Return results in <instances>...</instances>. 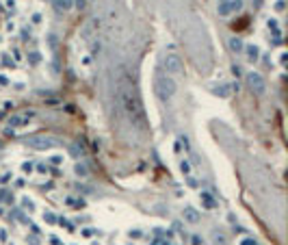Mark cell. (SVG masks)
<instances>
[{
	"mask_svg": "<svg viewBox=\"0 0 288 245\" xmlns=\"http://www.w3.org/2000/svg\"><path fill=\"white\" fill-rule=\"evenodd\" d=\"M115 87H117V102L126 113V117L132 124H143V106H141V98H139L134 80L128 74H119Z\"/></svg>",
	"mask_w": 288,
	"mask_h": 245,
	"instance_id": "6da1fadb",
	"label": "cell"
},
{
	"mask_svg": "<svg viewBox=\"0 0 288 245\" xmlns=\"http://www.w3.org/2000/svg\"><path fill=\"white\" fill-rule=\"evenodd\" d=\"M154 89H156V93H158V98L169 100V98L175 93L178 85H175V80H173L169 74H158V76L154 78Z\"/></svg>",
	"mask_w": 288,
	"mask_h": 245,
	"instance_id": "7a4b0ae2",
	"label": "cell"
},
{
	"mask_svg": "<svg viewBox=\"0 0 288 245\" xmlns=\"http://www.w3.org/2000/svg\"><path fill=\"white\" fill-rule=\"evenodd\" d=\"M165 69H167V74H173V76H182L184 74V63L182 59L178 57V54H165Z\"/></svg>",
	"mask_w": 288,
	"mask_h": 245,
	"instance_id": "3957f363",
	"label": "cell"
},
{
	"mask_svg": "<svg viewBox=\"0 0 288 245\" xmlns=\"http://www.w3.org/2000/svg\"><path fill=\"white\" fill-rule=\"evenodd\" d=\"M26 146H31L33 150H50L54 146H59V139H50V137H31L26 139Z\"/></svg>",
	"mask_w": 288,
	"mask_h": 245,
	"instance_id": "277c9868",
	"label": "cell"
},
{
	"mask_svg": "<svg viewBox=\"0 0 288 245\" xmlns=\"http://www.w3.org/2000/svg\"><path fill=\"white\" fill-rule=\"evenodd\" d=\"M245 83H247V87L251 89V91H256V93H264V89H266L264 78L260 76L258 72H249V74L245 76Z\"/></svg>",
	"mask_w": 288,
	"mask_h": 245,
	"instance_id": "5b68a950",
	"label": "cell"
},
{
	"mask_svg": "<svg viewBox=\"0 0 288 245\" xmlns=\"http://www.w3.org/2000/svg\"><path fill=\"white\" fill-rule=\"evenodd\" d=\"M33 117H35V111H26V113H20V115H11L7 124H9V128H22V126H26Z\"/></svg>",
	"mask_w": 288,
	"mask_h": 245,
	"instance_id": "8992f818",
	"label": "cell"
},
{
	"mask_svg": "<svg viewBox=\"0 0 288 245\" xmlns=\"http://www.w3.org/2000/svg\"><path fill=\"white\" fill-rule=\"evenodd\" d=\"M243 7V0H228V2H221L219 4V15H230L234 11H240Z\"/></svg>",
	"mask_w": 288,
	"mask_h": 245,
	"instance_id": "52a82bcc",
	"label": "cell"
},
{
	"mask_svg": "<svg viewBox=\"0 0 288 245\" xmlns=\"http://www.w3.org/2000/svg\"><path fill=\"white\" fill-rule=\"evenodd\" d=\"M182 217H184V221H189V223H199V219H201L199 211H197V208H193V206H184Z\"/></svg>",
	"mask_w": 288,
	"mask_h": 245,
	"instance_id": "ba28073f",
	"label": "cell"
},
{
	"mask_svg": "<svg viewBox=\"0 0 288 245\" xmlns=\"http://www.w3.org/2000/svg\"><path fill=\"white\" fill-rule=\"evenodd\" d=\"M243 50H245V57H247L249 63H258L260 61V48L256 46V43H247Z\"/></svg>",
	"mask_w": 288,
	"mask_h": 245,
	"instance_id": "9c48e42d",
	"label": "cell"
},
{
	"mask_svg": "<svg viewBox=\"0 0 288 245\" xmlns=\"http://www.w3.org/2000/svg\"><path fill=\"white\" fill-rule=\"evenodd\" d=\"M210 241H212V245H228V237L221 230H212Z\"/></svg>",
	"mask_w": 288,
	"mask_h": 245,
	"instance_id": "30bf717a",
	"label": "cell"
},
{
	"mask_svg": "<svg viewBox=\"0 0 288 245\" xmlns=\"http://www.w3.org/2000/svg\"><path fill=\"white\" fill-rule=\"evenodd\" d=\"M52 4H54V9L57 11H69V9L74 7V0H52Z\"/></svg>",
	"mask_w": 288,
	"mask_h": 245,
	"instance_id": "8fae6325",
	"label": "cell"
},
{
	"mask_svg": "<svg viewBox=\"0 0 288 245\" xmlns=\"http://www.w3.org/2000/svg\"><path fill=\"white\" fill-rule=\"evenodd\" d=\"M228 46H230V50L232 52H236V54H240L243 52V41H240V37H230V41H228Z\"/></svg>",
	"mask_w": 288,
	"mask_h": 245,
	"instance_id": "7c38bea8",
	"label": "cell"
},
{
	"mask_svg": "<svg viewBox=\"0 0 288 245\" xmlns=\"http://www.w3.org/2000/svg\"><path fill=\"white\" fill-rule=\"evenodd\" d=\"M212 93L221 96V98H228V96L232 93V87H230V85H217L215 89H212Z\"/></svg>",
	"mask_w": 288,
	"mask_h": 245,
	"instance_id": "4fadbf2b",
	"label": "cell"
},
{
	"mask_svg": "<svg viewBox=\"0 0 288 245\" xmlns=\"http://www.w3.org/2000/svg\"><path fill=\"white\" fill-rule=\"evenodd\" d=\"M74 171H76V176H80V178H85V176L89 174V167L85 165V163H76V167H74Z\"/></svg>",
	"mask_w": 288,
	"mask_h": 245,
	"instance_id": "5bb4252c",
	"label": "cell"
},
{
	"mask_svg": "<svg viewBox=\"0 0 288 245\" xmlns=\"http://www.w3.org/2000/svg\"><path fill=\"white\" fill-rule=\"evenodd\" d=\"M199 197H201V204L206 206V208H215L217 204H215V199H212L208 193H199Z\"/></svg>",
	"mask_w": 288,
	"mask_h": 245,
	"instance_id": "9a60e30c",
	"label": "cell"
},
{
	"mask_svg": "<svg viewBox=\"0 0 288 245\" xmlns=\"http://www.w3.org/2000/svg\"><path fill=\"white\" fill-rule=\"evenodd\" d=\"M22 206H24V208H28V213L35 211V202H33V199H28V197H22Z\"/></svg>",
	"mask_w": 288,
	"mask_h": 245,
	"instance_id": "2e32d148",
	"label": "cell"
},
{
	"mask_svg": "<svg viewBox=\"0 0 288 245\" xmlns=\"http://www.w3.org/2000/svg\"><path fill=\"white\" fill-rule=\"evenodd\" d=\"M57 221H59V223H61V226H63V228L67 230V232H74V230H76V228H74V226H72L67 219H63V217H61V219H57Z\"/></svg>",
	"mask_w": 288,
	"mask_h": 245,
	"instance_id": "e0dca14e",
	"label": "cell"
},
{
	"mask_svg": "<svg viewBox=\"0 0 288 245\" xmlns=\"http://www.w3.org/2000/svg\"><path fill=\"white\" fill-rule=\"evenodd\" d=\"M43 219L48 221V223H57V217H54L50 211H46V213H43Z\"/></svg>",
	"mask_w": 288,
	"mask_h": 245,
	"instance_id": "ac0fdd59",
	"label": "cell"
},
{
	"mask_svg": "<svg viewBox=\"0 0 288 245\" xmlns=\"http://www.w3.org/2000/svg\"><path fill=\"white\" fill-rule=\"evenodd\" d=\"M238 245H258V243H256L251 237H245V239H240V243H238Z\"/></svg>",
	"mask_w": 288,
	"mask_h": 245,
	"instance_id": "d6986e66",
	"label": "cell"
},
{
	"mask_svg": "<svg viewBox=\"0 0 288 245\" xmlns=\"http://www.w3.org/2000/svg\"><path fill=\"white\" fill-rule=\"evenodd\" d=\"M50 163H54V165H61V163H63V156L54 154V156H50Z\"/></svg>",
	"mask_w": 288,
	"mask_h": 245,
	"instance_id": "ffe728a7",
	"label": "cell"
},
{
	"mask_svg": "<svg viewBox=\"0 0 288 245\" xmlns=\"http://www.w3.org/2000/svg\"><path fill=\"white\" fill-rule=\"evenodd\" d=\"M152 245H171V241H169V239H156Z\"/></svg>",
	"mask_w": 288,
	"mask_h": 245,
	"instance_id": "44dd1931",
	"label": "cell"
},
{
	"mask_svg": "<svg viewBox=\"0 0 288 245\" xmlns=\"http://www.w3.org/2000/svg\"><path fill=\"white\" fill-rule=\"evenodd\" d=\"M74 7H78V9H85V7H87V0H74Z\"/></svg>",
	"mask_w": 288,
	"mask_h": 245,
	"instance_id": "7402d4cb",
	"label": "cell"
},
{
	"mask_svg": "<svg viewBox=\"0 0 288 245\" xmlns=\"http://www.w3.org/2000/svg\"><path fill=\"white\" fill-rule=\"evenodd\" d=\"M22 169H24V174H31V171H33V163H24Z\"/></svg>",
	"mask_w": 288,
	"mask_h": 245,
	"instance_id": "603a6c76",
	"label": "cell"
},
{
	"mask_svg": "<svg viewBox=\"0 0 288 245\" xmlns=\"http://www.w3.org/2000/svg\"><path fill=\"white\" fill-rule=\"evenodd\" d=\"M180 169L184 171V174H189V171H191V165H189V163H187V161H182V165H180Z\"/></svg>",
	"mask_w": 288,
	"mask_h": 245,
	"instance_id": "cb8c5ba5",
	"label": "cell"
},
{
	"mask_svg": "<svg viewBox=\"0 0 288 245\" xmlns=\"http://www.w3.org/2000/svg\"><path fill=\"white\" fill-rule=\"evenodd\" d=\"M9 180H11V174H9V171H7V174H2V178H0V182H2V184H7Z\"/></svg>",
	"mask_w": 288,
	"mask_h": 245,
	"instance_id": "d4e9b609",
	"label": "cell"
},
{
	"mask_svg": "<svg viewBox=\"0 0 288 245\" xmlns=\"http://www.w3.org/2000/svg\"><path fill=\"white\" fill-rule=\"evenodd\" d=\"M277 11H284V0H277V4H275Z\"/></svg>",
	"mask_w": 288,
	"mask_h": 245,
	"instance_id": "484cf974",
	"label": "cell"
},
{
	"mask_svg": "<svg viewBox=\"0 0 288 245\" xmlns=\"http://www.w3.org/2000/svg\"><path fill=\"white\" fill-rule=\"evenodd\" d=\"M39 22H41V15L35 13V15H33V24H39Z\"/></svg>",
	"mask_w": 288,
	"mask_h": 245,
	"instance_id": "4316f807",
	"label": "cell"
},
{
	"mask_svg": "<svg viewBox=\"0 0 288 245\" xmlns=\"http://www.w3.org/2000/svg\"><path fill=\"white\" fill-rule=\"evenodd\" d=\"M191 243H193V245H201V239H199V237H193Z\"/></svg>",
	"mask_w": 288,
	"mask_h": 245,
	"instance_id": "83f0119b",
	"label": "cell"
},
{
	"mask_svg": "<svg viewBox=\"0 0 288 245\" xmlns=\"http://www.w3.org/2000/svg\"><path fill=\"white\" fill-rule=\"evenodd\" d=\"M232 72H234V76H240V67H238V65L232 67Z\"/></svg>",
	"mask_w": 288,
	"mask_h": 245,
	"instance_id": "f1b7e54d",
	"label": "cell"
},
{
	"mask_svg": "<svg viewBox=\"0 0 288 245\" xmlns=\"http://www.w3.org/2000/svg\"><path fill=\"white\" fill-rule=\"evenodd\" d=\"M280 63H282V65L286 63V52H282V54H280Z\"/></svg>",
	"mask_w": 288,
	"mask_h": 245,
	"instance_id": "f546056e",
	"label": "cell"
},
{
	"mask_svg": "<svg viewBox=\"0 0 288 245\" xmlns=\"http://www.w3.org/2000/svg\"><path fill=\"white\" fill-rule=\"evenodd\" d=\"M0 148H2V143H0Z\"/></svg>",
	"mask_w": 288,
	"mask_h": 245,
	"instance_id": "4dcf8cb0",
	"label": "cell"
}]
</instances>
